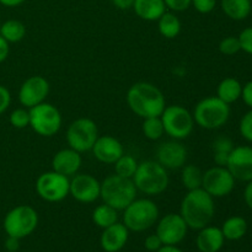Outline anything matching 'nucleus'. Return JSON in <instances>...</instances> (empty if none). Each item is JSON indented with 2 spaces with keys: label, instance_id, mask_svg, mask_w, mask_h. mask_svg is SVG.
Segmentation results:
<instances>
[{
  "label": "nucleus",
  "instance_id": "40",
  "mask_svg": "<svg viewBox=\"0 0 252 252\" xmlns=\"http://www.w3.org/2000/svg\"><path fill=\"white\" fill-rule=\"evenodd\" d=\"M10 103H11V94L7 88L0 85V115H2L9 108Z\"/></svg>",
  "mask_w": 252,
  "mask_h": 252
},
{
  "label": "nucleus",
  "instance_id": "2",
  "mask_svg": "<svg viewBox=\"0 0 252 252\" xmlns=\"http://www.w3.org/2000/svg\"><path fill=\"white\" fill-rule=\"evenodd\" d=\"M180 216L186 221L189 229L201 230L209 225L216 216L214 198L202 187L187 191L180 204Z\"/></svg>",
  "mask_w": 252,
  "mask_h": 252
},
{
  "label": "nucleus",
  "instance_id": "3",
  "mask_svg": "<svg viewBox=\"0 0 252 252\" xmlns=\"http://www.w3.org/2000/svg\"><path fill=\"white\" fill-rule=\"evenodd\" d=\"M137 191L145 196H159L169 187L167 170L160 165L157 160H147L138 164L137 171L132 177Z\"/></svg>",
  "mask_w": 252,
  "mask_h": 252
},
{
  "label": "nucleus",
  "instance_id": "35",
  "mask_svg": "<svg viewBox=\"0 0 252 252\" xmlns=\"http://www.w3.org/2000/svg\"><path fill=\"white\" fill-rule=\"evenodd\" d=\"M239 130H240V134L243 135L244 139L252 143V108H250V111L241 117Z\"/></svg>",
  "mask_w": 252,
  "mask_h": 252
},
{
  "label": "nucleus",
  "instance_id": "43",
  "mask_svg": "<svg viewBox=\"0 0 252 252\" xmlns=\"http://www.w3.org/2000/svg\"><path fill=\"white\" fill-rule=\"evenodd\" d=\"M5 249L9 252H16L20 249V240L16 238L7 236V239L5 240Z\"/></svg>",
  "mask_w": 252,
  "mask_h": 252
},
{
  "label": "nucleus",
  "instance_id": "31",
  "mask_svg": "<svg viewBox=\"0 0 252 252\" xmlns=\"http://www.w3.org/2000/svg\"><path fill=\"white\" fill-rule=\"evenodd\" d=\"M142 132L144 137L149 140H159L165 134L164 126H162L161 118L159 117H148L143 120Z\"/></svg>",
  "mask_w": 252,
  "mask_h": 252
},
{
  "label": "nucleus",
  "instance_id": "44",
  "mask_svg": "<svg viewBox=\"0 0 252 252\" xmlns=\"http://www.w3.org/2000/svg\"><path fill=\"white\" fill-rule=\"evenodd\" d=\"M113 6H116L120 10H129L133 7L134 0H111Z\"/></svg>",
  "mask_w": 252,
  "mask_h": 252
},
{
  "label": "nucleus",
  "instance_id": "16",
  "mask_svg": "<svg viewBox=\"0 0 252 252\" xmlns=\"http://www.w3.org/2000/svg\"><path fill=\"white\" fill-rule=\"evenodd\" d=\"M226 169L230 171L234 179L243 182L252 180V147L239 145L234 147L229 155Z\"/></svg>",
  "mask_w": 252,
  "mask_h": 252
},
{
  "label": "nucleus",
  "instance_id": "22",
  "mask_svg": "<svg viewBox=\"0 0 252 252\" xmlns=\"http://www.w3.org/2000/svg\"><path fill=\"white\" fill-rule=\"evenodd\" d=\"M132 9L144 21H158L166 11L164 0H134Z\"/></svg>",
  "mask_w": 252,
  "mask_h": 252
},
{
  "label": "nucleus",
  "instance_id": "33",
  "mask_svg": "<svg viewBox=\"0 0 252 252\" xmlns=\"http://www.w3.org/2000/svg\"><path fill=\"white\" fill-rule=\"evenodd\" d=\"M10 123L14 128L17 129H24V128L29 127L30 126V112L29 108H16L10 113Z\"/></svg>",
  "mask_w": 252,
  "mask_h": 252
},
{
  "label": "nucleus",
  "instance_id": "14",
  "mask_svg": "<svg viewBox=\"0 0 252 252\" xmlns=\"http://www.w3.org/2000/svg\"><path fill=\"white\" fill-rule=\"evenodd\" d=\"M48 80L41 75H32L21 84L19 90V101L25 108H32L44 102L49 95Z\"/></svg>",
  "mask_w": 252,
  "mask_h": 252
},
{
  "label": "nucleus",
  "instance_id": "6",
  "mask_svg": "<svg viewBox=\"0 0 252 252\" xmlns=\"http://www.w3.org/2000/svg\"><path fill=\"white\" fill-rule=\"evenodd\" d=\"M159 208L149 198H135L123 211V224L129 231L142 233L148 230L159 220Z\"/></svg>",
  "mask_w": 252,
  "mask_h": 252
},
{
  "label": "nucleus",
  "instance_id": "11",
  "mask_svg": "<svg viewBox=\"0 0 252 252\" xmlns=\"http://www.w3.org/2000/svg\"><path fill=\"white\" fill-rule=\"evenodd\" d=\"M69 177L52 170L39 175L36 180V192L43 201L57 203L69 196Z\"/></svg>",
  "mask_w": 252,
  "mask_h": 252
},
{
  "label": "nucleus",
  "instance_id": "7",
  "mask_svg": "<svg viewBox=\"0 0 252 252\" xmlns=\"http://www.w3.org/2000/svg\"><path fill=\"white\" fill-rule=\"evenodd\" d=\"M38 225V213L27 204H21L6 213L4 218V230L7 236L19 240L31 235Z\"/></svg>",
  "mask_w": 252,
  "mask_h": 252
},
{
  "label": "nucleus",
  "instance_id": "30",
  "mask_svg": "<svg viewBox=\"0 0 252 252\" xmlns=\"http://www.w3.org/2000/svg\"><path fill=\"white\" fill-rule=\"evenodd\" d=\"M213 160L217 166H226L229 155L234 149L233 140L228 137H218L213 142Z\"/></svg>",
  "mask_w": 252,
  "mask_h": 252
},
{
  "label": "nucleus",
  "instance_id": "25",
  "mask_svg": "<svg viewBox=\"0 0 252 252\" xmlns=\"http://www.w3.org/2000/svg\"><path fill=\"white\" fill-rule=\"evenodd\" d=\"M220 229L225 240L238 241L246 235L249 225L245 218L239 216H234L226 219Z\"/></svg>",
  "mask_w": 252,
  "mask_h": 252
},
{
  "label": "nucleus",
  "instance_id": "32",
  "mask_svg": "<svg viewBox=\"0 0 252 252\" xmlns=\"http://www.w3.org/2000/svg\"><path fill=\"white\" fill-rule=\"evenodd\" d=\"M139 162L135 160L134 157L129 154H123L117 161L115 162V174L121 177H126V179H132L134 176L135 171Z\"/></svg>",
  "mask_w": 252,
  "mask_h": 252
},
{
  "label": "nucleus",
  "instance_id": "15",
  "mask_svg": "<svg viewBox=\"0 0 252 252\" xmlns=\"http://www.w3.org/2000/svg\"><path fill=\"white\" fill-rule=\"evenodd\" d=\"M101 182L90 174H76L71 177L69 194L80 203H93L100 198Z\"/></svg>",
  "mask_w": 252,
  "mask_h": 252
},
{
  "label": "nucleus",
  "instance_id": "4",
  "mask_svg": "<svg viewBox=\"0 0 252 252\" xmlns=\"http://www.w3.org/2000/svg\"><path fill=\"white\" fill-rule=\"evenodd\" d=\"M137 189L132 179H126L118 175H110L101 182L100 198L103 203L113 207L115 209L125 211L135 198Z\"/></svg>",
  "mask_w": 252,
  "mask_h": 252
},
{
  "label": "nucleus",
  "instance_id": "18",
  "mask_svg": "<svg viewBox=\"0 0 252 252\" xmlns=\"http://www.w3.org/2000/svg\"><path fill=\"white\" fill-rule=\"evenodd\" d=\"M91 152L100 162L113 165L125 154V148L122 143L112 135H98Z\"/></svg>",
  "mask_w": 252,
  "mask_h": 252
},
{
  "label": "nucleus",
  "instance_id": "17",
  "mask_svg": "<svg viewBox=\"0 0 252 252\" xmlns=\"http://www.w3.org/2000/svg\"><path fill=\"white\" fill-rule=\"evenodd\" d=\"M157 161L166 170H179L186 164L187 149L181 140H167L157 149Z\"/></svg>",
  "mask_w": 252,
  "mask_h": 252
},
{
  "label": "nucleus",
  "instance_id": "13",
  "mask_svg": "<svg viewBox=\"0 0 252 252\" xmlns=\"http://www.w3.org/2000/svg\"><path fill=\"white\" fill-rule=\"evenodd\" d=\"M189 231L186 221L180 213H169L157 221V231L164 245H179Z\"/></svg>",
  "mask_w": 252,
  "mask_h": 252
},
{
  "label": "nucleus",
  "instance_id": "45",
  "mask_svg": "<svg viewBox=\"0 0 252 252\" xmlns=\"http://www.w3.org/2000/svg\"><path fill=\"white\" fill-rule=\"evenodd\" d=\"M244 201H245L246 206L252 211V180L248 182L245 189H244Z\"/></svg>",
  "mask_w": 252,
  "mask_h": 252
},
{
  "label": "nucleus",
  "instance_id": "1",
  "mask_svg": "<svg viewBox=\"0 0 252 252\" xmlns=\"http://www.w3.org/2000/svg\"><path fill=\"white\" fill-rule=\"evenodd\" d=\"M126 100L130 111L143 120L148 117H159L166 107L162 91L157 85L147 81L133 84L128 89Z\"/></svg>",
  "mask_w": 252,
  "mask_h": 252
},
{
  "label": "nucleus",
  "instance_id": "19",
  "mask_svg": "<svg viewBox=\"0 0 252 252\" xmlns=\"http://www.w3.org/2000/svg\"><path fill=\"white\" fill-rule=\"evenodd\" d=\"M83 159L81 154L71 148H65L54 154L52 159V170L66 177H73L80 170Z\"/></svg>",
  "mask_w": 252,
  "mask_h": 252
},
{
  "label": "nucleus",
  "instance_id": "21",
  "mask_svg": "<svg viewBox=\"0 0 252 252\" xmlns=\"http://www.w3.org/2000/svg\"><path fill=\"white\" fill-rule=\"evenodd\" d=\"M225 238L218 226L207 225L198 230L196 245L199 252H219L223 249Z\"/></svg>",
  "mask_w": 252,
  "mask_h": 252
},
{
  "label": "nucleus",
  "instance_id": "41",
  "mask_svg": "<svg viewBox=\"0 0 252 252\" xmlns=\"http://www.w3.org/2000/svg\"><path fill=\"white\" fill-rule=\"evenodd\" d=\"M241 98H243V101L245 102L246 106L252 108V80L248 81L245 85H243Z\"/></svg>",
  "mask_w": 252,
  "mask_h": 252
},
{
  "label": "nucleus",
  "instance_id": "29",
  "mask_svg": "<svg viewBox=\"0 0 252 252\" xmlns=\"http://www.w3.org/2000/svg\"><path fill=\"white\" fill-rule=\"evenodd\" d=\"M203 172L197 165L189 164L181 167V184L187 191L201 189Z\"/></svg>",
  "mask_w": 252,
  "mask_h": 252
},
{
  "label": "nucleus",
  "instance_id": "8",
  "mask_svg": "<svg viewBox=\"0 0 252 252\" xmlns=\"http://www.w3.org/2000/svg\"><path fill=\"white\" fill-rule=\"evenodd\" d=\"M165 134L171 139L182 140L191 135L194 128V120L192 112H189L182 105L166 106L160 115Z\"/></svg>",
  "mask_w": 252,
  "mask_h": 252
},
{
  "label": "nucleus",
  "instance_id": "24",
  "mask_svg": "<svg viewBox=\"0 0 252 252\" xmlns=\"http://www.w3.org/2000/svg\"><path fill=\"white\" fill-rule=\"evenodd\" d=\"M241 91H243V85L238 79L225 78L218 84L217 97L220 98L228 105H231V103L236 102L239 98H241Z\"/></svg>",
  "mask_w": 252,
  "mask_h": 252
},
{
  "label": "nucleus",
  "instance_id": "37",
  "mask_svg": "<svg viewBox=\"0 0 252 252\" xmlns=\"http://www.w3.org/2000/svg\"><path fill=\"white\" fill-rule=\"evenodd\" d=\"M191 6L199 14H209L217 6V0H192Z\"/></svg>",
  "mask_w": 252,
  "mask_h": 252
},
{
  "label": "nucleus",
  "instance_id": "48",
  "mask_svg": "<svg viewBox=\"0 0 252 252\" xmlns=\"http://www.w3.org/2000/svg\"><path fill=\"white\" fill-rule=\"evenodd\" d=\"M0 26H1V22H0Z\"/></svg>",
  "mask_w": 252,
  "mask_h": 252
},
{
  "label": "nucleus",
  "instance_id": "20",
  "mask_svg": "<svg viewBox=\"0 0 252 252\" xmlns=\"http://www.w3.org/2000/svg\"><path fill=\"white\" fill-rule=\"evenodd\" d=\"M129 230L123 223L112 224L102 230L100 238V245L105 252H118L122 250L128 243Z\"/></svg>",
  "mask_w": 252,
  "mask_h": 252
},
{
  "label": "nucleus",
  "instance_id": "10",
  "mask_svg": "<svg viewBox=\"0 0 252 252\" xmlns=\"http://www.w3.org/2000/svg\"><path fill=\"white\" fill-rule=\"evenodd\" d=\"M98 138V128L91 118L80 117L69 125L65 139L69 148L81 153L90 152Z\"/></svg>",
  "mask_w": 252,
  "mask_h": 252
},
{
  "label": "nucleus",
  "instance_id": "23",
  "mask_svg": "<svg viewBox=\"0 0 252 252\" xmlns=\"http://www.w3.org/2000/svg\"><path fill=\"white\" fill-rule=\"evenodd\" d=\"M220 7L224 14L234 21L248 19L252 11L251 0H220Z\"/></svg>",
  "mask_w": 252,
  "mask_h": 252
},
{
  "label": "nucleus",
  "instance_id": "27",
  "mask_svg": "<svg viewBox=\"0 0 252 252\" xmlns=\"http://www.w3.org/2000/svg\"><path fill=\"white\" fill-rule=\"evenodd\" d=\"M94 224L101 229H105L111 226L112 224L118 221V211L108 204L102 203L96 207L91 216Z\"/></svg>",
  "mask_w": 252,
  "mask_h": 252
},
{
  "label": "nucleus",
  "instance_id": "42",
  "mask_svg": "<svg viewBox=\"0 0 252 252\" xmlns=\"http://www.w3.org/2000/svg\"><path fill=\"white\" fill-rule=\"evenodd\" d=\"M10 53V43L0 36V63L5 62Z\"/></svg>",
  "mask_w": 252,
  "mask_h": 252
},
{
  "label": "nucleus",
  "instance_id": "9",
  "mask_svg": "<svg viewBox=\"0 0 252 252\" xmlns=\"http://www.w3.org/2000/svg\"><path fill=\"white\" fill-rule=\"evenodd\" d=\"M30 127L41 137H53L61 130L63 117L58 108L48 102H42L29 108Z\"/></svg>",
  "mask_w": 252,
  "mask_h": 252
},
{
  "label": "nucleus",
  "instance_id": "5",
  "mask_svg": "<svg viewBox=\"0 0 252 252\" xmlns=\"http://www.w3.org/2000/svg\"><path fill=\"white\" fill-rule=\"evenodd\" d=\"M194 125L203 129L214 130L223 127L230 117V105L225 103L217 96L202 98L193 108Z\"/></svg>",
  "mask_w": 252,
  "mask_h": 252
},
{
  "label": "nucleus",
  "instance_id": "36",
  "mask_svg": "<svg viewBox=\"0 0 252 252\" xmlns=\"http://www.w3.org/2000/svg\"><path fill=\"white\" fill-rule=\"evenodd\" d=\"M238 38L240 42L241 51L252 56V26L244 29L238 36Z\"/></svg>",
  "mask_w": 252,
  "mask_h": 252
},
{
  "label": "nucleus",
  "instance_id": "12",
  "mask_svg": "<svg viewBox=\"0 0 252 252\" xmlns=\"http://www.w3.org/2000/svg\"><path fill=\"white\" fill-rule=\"evenodd\" d=\"M235 181L226 166H213L203 172L202 189L213 198L229 196L235 187Z\"/></svg>",
  "mask_w": 252,
  "mask_h": 252
},
{
  "label": "nucleus",
  "instance_id": "46",
  "mask_svg": "<svg viewBox=\"0 0 252 252\" xmlns=\"http://www.w3.org/2000/svg\"><path fill=\"white\" fill-rule=\"evenodd\" d=\"M26 0H0V4L6 7H16L19 5L24 4Z\"/></svg>",
  "mask_w": 252,
  "mask_h": 252
},
{
  "label": "nucleus",
  "instance_id": "38",
  "mask_svg": "<svg viewBox=\"0 0 252 252\" xmlns=\"http://www.w3.org/2000/svg\"><path fill=\"white\" fill-rule=\"evenodd\" d=\"M192 0H164L165 6L172 12H181L191 6Z\"/></svg>",
  "mask_w": 252,
  "mask_h": 252
},
{
  "label": "nucleus",
  "instance_id": "28",
  "mask_svg": "<svg viewBox=\"0 0 252 252\" xmlns=\"http://www.w3.org/2000/svg\"><path fill=\"white\" fill-rule=\"evenodd\" d=\"M0 36L9 43H17L26 36V26L19 20H7L0 26Z\"/></svg>",
  "mask_w": 252,
  "mask_h": 252
},
{
  "label": "nucleus",
  "instance_id": "39",
  "mask_svg": "<svg viewBox=\"0 0 252 252\" xmlns=\"http://www.w3.org/2000/svg\"><path fill=\"white\" fill-rule=\"evenodd\" d=\"M162 245H164V244H162L161 239L158 236L157 233L150 234V235H148L144 240V248L149 252H157Z\"/></svg>",
  "mask_w": 252,
  "mask_h": 252
},
{
  "label": "nucleus",
  "instance_id": "47",
  "mask_svg": "<svg viewBox=\"0 0 252 252\" xmlns=\"http://www.w3.org/2000/svg\"><path fill=\"white\" fill-rule=\"evenodd\" d=\"M157 252H184L177 245H162Z\"/></svg>",
  "mask_w": 252,
  "mask_h": 252
},
{
  "label": "nucleus",
  "instance_id": "26",
  "mask_svg": "<svg viewBox=\"0 0 252 252\" xmlns=\"http://www.w3.org/2000/svg\"><path fill=\"white\" fill-rule=\"evenodd\" d=\"M181 21L176 14L172 11H165L158 20V30L162 37L167 39H174L181 32Z\"/></svg>",
  "mask_w": 252,
  "mask_h": 252
},
{
  "label": "nucleus",
  "instance_id": "34",
  "mask_svg": "<svg viewBox=\"0 0 252 252\" xmlns=\"http://www.w3.org/2000/svg\"><path fill=\"white\" fill-rule=\"evenodd\" d=\"M219 52L224 56H234L241 51L240 42L236 36H228L219 42Z\"/></svg>",
  "mask_w": 252,
  "mask_h": 252
}]
</instances>
